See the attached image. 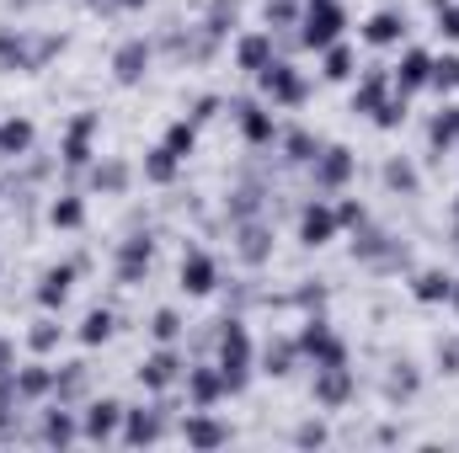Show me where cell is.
Instances as JSON below:
<instances>
[{
    "label": "cell",
    "mask_w": 459,
    "mask_h": 453,
    "mask_svg": "<svg viewBox=\"0 0 459 453\" xmlns=\"http://www.w3.org/2000/svg\"><path fill=\"white\" fill-rule=\"evenodd\" d=\"M347 27V11L337 0H310L305 5V21H299V38L310 43V48H332L337 38H342Z\"/></svg>",
    "instance_id": "1"
},
{
    "label": "cell",
    "mask_w": 459,
    "mask_h": 453,
    "mask_svg": "<svg viewBox=\"0 0 459 453\" xmlns=\"http://www.w3.org/2000/svg\"><path fill=\"white\" fill-rule=\"evenodd\" d=\"M220 373H225L230 395H240L246 379H251V341H246V331H240L235 321L225 326V341H220Z\"/></svg>",
    "instance_id": "2"
},
{
    "label": "cell",
    "mask_w": 459,
    "mask_h": 453,
    "mask_svg": "<svg viewBox=\"0 0 459 453\" xmlns=\"http://www.w3.org/2000/svg\"><path fill=\"white\" fill-rule=\"evenodd\" d=\"M256 81H262V91H267L273 102H283V107L305 102V81H299V75H294V64H283V59H273Z\"/></svg>",
    "instance_id": "3"
},
{
    "label": "cell",
    "mask_w": 459,
    "mask_h": 453,
    "mask_svg": "<svg viewBox=\"0 0 459 453\" xmlns=\"http://www.w3.org/2000/svg\"><path fill=\"white\" fill-rule=\"evenodd\" d=\"M299 352H305V357H316V368H326V363H347V346L332 337L321 321H310V326L299 331Z\"/></svg>",
    "instance_id": "4"
},
{
    "label": "cell",
    "mask_w": 459,
    "mask_h": 453,
    "mask_svg": "<svg viewBox=\"0 0 459 453\" xmlns=\"http://www.w3.org/2000/svg\"><path fill=\"white\" fill-rule=\"evenodd\" d=\"M347 395H352V373H347V363H326V368H316V400H321L326 411L347 406Z\"/></svg>",
    "instance_id": "5"
},
{
    "label": "cell",
    "mask_w": 459,
    "mask_h": 453,
    "mask_svg": "<svg viewBox=\"0 0 459 453\" xmlns=\"http://www.w3.org/2000/svg\"><path fill=\"white\" fill-rule=\"evenodd\" d=\"M337 229H342V219H337L326 203H310V209L299 214V240H305V245H326V240H337Z\"/></svg>",
    "instance_id": "6"
},
{
    "label": "cell",
    "mask_w": 459,
    "mask_h": 453,
    "mask_svg": "<svg viewBox=\"0 0 459 453\" xmlns=\"http://www.w3.org/2000/svg\"><path fill=\"white\" fill-rule=\"evenodd\" d=\"M214 278H220V267H214L209 251H187L182 256V288L187 294H214Z\"/></svg>",
    "instance_id": "7"
},
{
    "label": "cell",
    "mask_w": 459,
    "mask_h": 453,
    "mask_svg": "<svg viewBox=\"0 0 459 453\" xmlns=\"http://www.w3.org/2000/svg\"><path fill=\"white\" fill-rule=\"evenodd\" d=\"M150 256H155V245H150L144 235H134V240L117 251V283H139V278L150 272Z\"/></svg>",
    "instance_id": "8"
},
{
    "label": "cell",
    "mask_w": 459,
    "mask_h": 453,
    "mask_svg": "<svg viewBox=\"0 0 459 453\" xmlns=\"http://www.w3.org/2000/svg\"><path fill=\"white\" fill-rule=\"evenodd\" d=\"M235 59H240V70L262 75V70L273 64V32H246V38L235 43Z\"/></svg>",
    "instance_id": "9"
},
{
    "label": "cell",
    "mask_w": 459,
    "mask_h": 453,
    "mask_svg": "<svg viewBox=\"0 0 459 453\" xmlns=\"http://www.w3.org/2000/svg\"><path fill=\"white\" fill-rule=\"evenodd\" d=\"M347 176H352V155H347L342 144H332V150L316 155V182L321 187H342Z\"/></svg>",
    "instance_id": "10"
},
{
    "label": "cell",
    "mask_w": 459,
    "mask_h": 453,
    "mask_svg": "<svg viewBox=\"0 0 459 453\" xmlns=\"http://www.w3.org/2000/svg\"><path fill=\"white\" fill-rule=\"evenodd\" d=\"M433 81V59L422 54V48H411L406 59H401V70H395V91L406 97V91H417V86H428Z\"/></svg>",
    "instance_id": "11"
},
{
    "label": "cell",
    "mask_w": 459,
    "mask_h": 453,
    "mask_svg": "<svg viewBox=\"0 0 459 453\" xmlns=\"http://www.w3.org/2000/svg\"><path fill=\"white\" fill-rule=\"evenodd\" d=\"M91 133H97V117L91 113H81L70 123V139H65V160H70V166H86V160H91Z\"/></svg>",
    "instance_id": "12"
},
{
    "label": "cell",
    "mask_w": 459,
    "mask_h": 453,
    "mask_svg": "<svg viewBox=\"0 0 459 453\" xmlns=\"http://www.w3.org/2000/svg\"><path fill=\"white\" fill-rule=\"evenodd\" d=\"M117 422H123V406H117V400H97V406L86 411V438H91V443L113 438V432H117Z\"/></svg>",
    "instance_id": "13"
},
{
    "label": "cell",
    "mask_w": 459,
    "mask_h": 453,
    "mask_svg": "<svg viewBox=\"0 0 459 453\" xmlns=\"http://www.w3.org/2000/svg\"><path fill=\"white\" fill-rule=\"evenodd\" d=\"M182 432H187V443H193V449H220V443H230V432L220 427V422H209V416H204V406L187 416V427H182Z\"/></svg>",
    "instance_id": "14"
},
{
    "label": "cell",
    "mask_w": 459,
    "mask_h": 453,
    "mask_svg": "<svg viewBox=\"0 0 459 453\" xmlns=\"http://www.w3.org/2000/svg\"><path fill=\"white\" fill-rule=\"evenodd\" d=\"M144 64H150V48H144V43H123V48L113 54V75L123 81V86H134V81L144 75Z\"/></svg>",
    "instance_id": "15"
},
{
    "label": "cell",
    "mask_w": 459,
    "mask_h": 453,
    "mask_svg": "<svg viewBox=\"0 0 459 453\" xmlns=\"http://www.w3.org/2000/svg\"><path fill=\"white\" fill-rule=\"evenodd\" d=\"M235 113H240V133H246L251 144H273V133H278V128H273V113H262L256 102H240Z\"/></svg>",
    "instance_id": "16"
},
{
    "label": "cell",
    "mask_w": 459,
    "mask_h": 453,
    "mask_svg": "<svg viewBox=\"0 0 459 453\" xmlns=\"http://www.w3.org/2000/svg\"><path fill=\"white\" fill-rule=\"evenodd\" d=\"M187 384H193V406H204V411H209L220 395H230L220 368H193V379H187Z\"/></svg>",
    "instance_id": "17"
},
{
    "label": "cell",
    "mask_w": 459,
    "mask_h": 453,
    "mask_svg": "<svg viewBox=\"0 0 459 453\" xmlns=\"http://www.w3.org/2000/svg\"><path fill=\"white\" fill-rule=\"evenodd\" d=\"M401 32H406V21H401L395 11H379V16H368V27H363V38H368L374 48H390V43H401Z\"/></svg>",
    "instance_id": "18"
},
{
    "label": "cell",
    "mask_w": 459,
    "mask_h": 453,
    "mask_svg": "<svg viewBox=\"0 0 459 453\" xmlns=\"http://www.w3.org/2000/svg\"><path fill=\"white\" fill-rule=\"evenodd\" d=\"M70 283H75V267H54V272H43V288H38L43 310H59V304L70 299Z\"/></svg>",
    "instance_id": "19"
},
{
    "label": "cell",
    "mask_w": 459,
    "mask_h": 453,
    "mask_svg": "<svg viewBox=\"0 0 459 453\" xmlns=\"http://www.w3.org/2000/svg\"><path fill=\"white\" fill-rule=\"evenodd\" d=\"M177 368H182V363H177V352H155V357L139 368V384H144V389H166V384L177 379Z\"/></svg>",
    "instance_id": "20"
},
{
    "label": "cell",
    "mask_w": 459,
    "mask_h": 453,
    "mask_svg": "<svg viewBox=\"0 0 459 453\" xmlns=\"http://www.w3.org/2000/svg\"><path fill=\"white\" fill-rule=\"evenodd\" d=\"M449 288H455V278H449V272H417V283H411V294H417L422 304H444V299H449Z\"/></svg>",
    "instance_id": "21"
},
{
    "label": "cell",
    "mask_w": 459,
    "mask_h": 453,
    "mask_svg": "<svg viewBox=\"0 0 459 453\" xmlns=\"http://www.w3.org/2000/svg\"><path fill=\"white\" fill-rule=\"evenodd\" d=\"M27 150H32V123L27 117L0 123V155H27Z\"/></svg>",
    "instance_id": "22"
},
{
    "label": "cell",
    "mask_w": 459,
    "mask_h": 453,
    "mask_svg": "<svg viewBox=\"0 0 459 453\" xmlns=\"http://www.w3.org/2000/svg\"><path fill=\"white\" fill-rule=\"evenodd\" d=\"M0 70H38V54H27L16 32H0Z\"/></svg>",
    "instance_id": "23"
},
{
    "label": "cell",
    "mask_w": 459,
    "mask_h": 453,
    "mask_svg": "<svg viewBox=\"0 0 459 453\" xmlns=\"http://www.w3.org/2000/svg\"><path fill=\"white\" fill-rule=\"evenodd\" d=\"M160 438V411H128V443H155Z\"/></svg>",
    "instance_id": "24"
},
{
    "label": "cell",
    "mask_w": 459,
    "mask_h": 453,
    "mask_svg": "<svg viewBox=\"0 0 459 453\" xmlns=\"http://www.w3.org/2000/svg\"><path fill=\"white\" fill-rule=\"evenodd\" d=\"M428 139H433V150H449L459 139V107H444V113L433 117V128H428Z\"/></svg>",
    "instance_id": "25"
},
{
    "label": "cell",
    "mask_w": 459,
    "mask_h": 453,
    "mask_svg": "<svg viewBox=\"0 0 459 453\" xmlns=\"http://www.w3.org/2000/svg\"><path fill=\"white\" fill-rule=\"evenodd\" d=\"M177 166H182V155H171V150L160 144V150H150V160H144V176H150V182H171V176H177Z\"/></svg>",
    "instance_id": "26"
},
{
    "label": "cell",
    "mask_w": 459,
    "mask_h": 453,
    "mask_svg": "<svg viewBox=\"0 0 459 453\" xmlns=\"http://www.w3.org/2000/svg\"><path fill=\"white\" fill-rule=\"evenodd\" d=\"M352 107H358V113H379V107H385V75H368V81L358 86Z\"/></svg>",
    "instance_id": "27"
},
{
    "label": "cell",
    "mask_w": 459,
    "mask_h": 453,
    "mask_svg": "<svg viewBox=\"0 0 459 453\" xmlns=\"http://www.w3.org/2000/svg\"><path fill=\"white\" fill-rule=\"evenodd\" d=\"M193 144H198V123H171V133H166V150L171 155H193Z\"/></svg>",
    "instance_id": "28"
},
{
    "label": "cell",
    "mask_w": 459,
    "mask_h": 453,
    "mask_svg": "<svg viewBox=\"0 0 459 453\" xmlns=\"http://www.w3.org/2000/svg\"><path fill=\"white\" fill-rule=\"evenodd\" d=\"M48 219H54V229H75L86 219V209H81V198H59V203L48 209Z\"/></svg>",
    "instance_id": "29"
},
{
    "label": "cell",
    "mask_w": 459,
    "mask_h": 453,
    "mask_svg": "<svg viewBox=\"0 0 459 453\" xmlns=\"http://www.w3.org/2000/svg\"><path fill=\"white\" fill-rule=\"evenodd\" d=\"M113 337V315H108V310H91V315H86V326H81V341H86V346H97V341H108Z\"/></svg>",
    "instance_id": "30"
},
{
    "label": "cell",
    "mask_w": 459,
    "mask_h": 453,
    "mask_svg": "<svg viewBox=\"0 0 459 453\" xmlns=\"http://www.w3.org/2000/svg\"><path fill=\"white\" fill-rule=\"evenodd\" d=\"M240 256H246V261H262V256H267V229L262 225L240 229Z\"/></svg>",
    "instance_id": "31"
},
{
    "label": "cell",
    "mask_w": 459,
    "mask_h": 453,
    "mask_svg": "<svg viewBox=\"0 0 459 453\" xmlns=\"http://www.w3.org/2000/svg\"><path fill=\"white\" fill-rule=\"evenodd\" d=\"M433 86H438V91H459V54L433 59Z\"/></svg>",
    "instance_id": "32"
},
{
    "label": "cell",
    "mask_w": 459,
    "mask_h": 453,
    "mask_svg": "<svg viewBox=\"0 0 459 453\" xmlns=\"http://www.w3.org/2000/svg\"><path fill=\"white\" fill-rule=\"evenodd\" d=\"M48 384H54L48 368H27V373H16V395H43Z\"/></svg>",
    "instance_id": "33"
},
{
    "label": "cell",
    "mask_w": 459,
    "mask_h": 453,
    "mask_svg": "<svg viewBox=\"0 0 459 453\" xmlns=\"http://www.w3.org/2000/svg\"><path fill=\"white\" fill-rule=\"evenodd\" d=\"M43 438H48V443H70V438H75V422H70L65 411H48V422H43Z\"/></svg>",
    "instance_id": "34"
},
{
    "label": "cell",
    "mask_w": 459,
    "mask_h": 453,
    "mask_svg": "<svg viewBox=\"0 0 459 453\" xmlns=\"http://www.w3.org/2000/svg\"><path fill=\"white\" fill-rule=\"evenodd\" d=\"M321 75H326V81H347V75H352V54L332 43V48H326V70H321Z\"/></svg>",
    "instance_id": "35"
},
{
    "label": "cell",
    "mask_w": 459,
    "mask_h": 453,
    "mask_svg": "<svg viewBox=\"0 0 459 453\" xmlns=\"http://www.w3.org/2000/svg\"><path fill=\"white\" fill-rule=\"evenodd\" d=\"M385 182L401 187V192H417V171H411L406 160H390V166H385Z\"/></svg>",
    "instance_id": "36"
},
{
    "label": "cell",
    "mask_w": 459,
    "mask_h": 453,
    "mask_svg": "<svg viewBox=\"0 0 459 453\" xmlns=\"http://www.w3.org/2000/svg\"><path fill=\"white\" fill-rule=\"evenodd\" d=\"M32 352H54V346H59V326H54V321H43V326H32Z\"/></svg>",
    "instance_id": "37"
},
{
    "label": "cell",
    "mask_w": 459,
    "mask_h": 453,
    "mask_svg": "<svg viewBox=\"0 0 459 453\" xmlns=\"http://www.w3.org/2000/svg\"><path fill=\"white\" fill-rule=\"evenodd\" d=\"M150 331H155V341H171L177 331H182V321H177V310H160V315L150 321Z\"/></svg>",
    "instance_id": "38"
},
{
    "label": "cell",
    "mask_w": 459,
    "mask_h": 453,
    "mask_svg": "<svg viewBox=\"0 0 459 453\" xmlns=\"http://www.w3.org/2000/svg\"><path fill=\"white\" fill-rule=\"evenodd\" d=\"M321 150H316V139L310 133H289V160H316Z\"/></svg>",
    "instance_id": "39"
},
{
    "label": "cell",
    "mask_w": 459,
    "mask_h": 453,
    "mask_svg": "<svg viewBox=\"0 0 459 453\" xmlns=\"http://www.w3.org/2000/svg\"><path fill=\"white\" fill-rule=\"evenodd\" d=\"M123 182H128V171H123L117 160H108V166H97V187H108V192H117Z\"/></svg>",
    "instance_id": "40"
},
{
    "label": "cell",
    "mask_w": 459,
    "mask_h": 453,
    "mask_svg": "<svg viewBox=\"0 0 459 453\" xmlns=\"http://www.w3.org/2000/svg\"><path fill=\"white\" fill-rule=\"evenodd\" d=\"M294 352H299V346H289V341H283L278 352H267V373H289V363H294Z\"/></svg>",
    "instance_id": "41"
},
{
    "label": "cell",
    "mask_w": 459,
    "mask_h": 453,
    "mask_svg": "<svg viewBox=\"0 0 459 453\" xmlns=\"http://www.w3.org/2000/svg\"><path fill=\"white\" fill-rule=\"evenodd\" d=\"M401 117H406V97H401V102H385V107L374 113V123H379V128H395Z\"/></svg>",
    "instance_id": "42"
},
{
    "label": "cell",
    "mask_w": 459,
    "mask_h": 453,
    "mask_svg": "<svg viewBox=\"0 0 459 453\" xmlns=\"http://www.w3.org/2000/svg\"><path fill=\"white\" fill-rule=\"evenodd\" d=\"M438 32L459 38V5H438Z\"/></svg>",
    "instance_id": "43"
},
{
    "label": "cell",
    "mask_w": 459,
    "mask_h": 453,
    "mask_svg": "<svg viewBox=\"0 0 459 453\" xmlns=\"http://www.w3.org/2000/svg\"><path fill=\"white\" fill-rule=\"evenodd\" d=\"M294 16V0H267V21H289Z\"/></svg>",
    "instance_id": "44"
},
{
    "label": "cell",
    "mask_w": 459,
    "mask_h": 453,
    "mask_svg": "<svg viewBox=\"0 0 459 453\" xmlns=\"http://www.w3.org/2000/svg\"><path fill=\"white\" fill-rule=\"evenodd\" d=\"M438 363H444V373H459V341H449V346L438 352Z\"/></svg>",
    "instance_id": "45"
},
{
    "label": "cell",
    "mask_w": 459,
    "mask_h": 453,
    "mask_svg": "<svg viewBox=\"0 0 459 453\" xmlns=\"http://www.w3.org/2000/svg\"><path fill=\"white\" fill-rule=\"evenodd\" d=\"M0 373H11V341H0Z\"/></svg>",
    "instance_id": "46"
},
{
    "label": "cell",
    "mask_w": 459,
    "mask_h": 453,
    "mask_svg": "<svg viewBox=\"0 0 459 453\" xmlns=\"http://www.w3.org/2000/svg\"><path fill=\"white\" fill-rule=\"evenodd\" d=\"M449 304H455V310H459V278H455V288H449Z\"/></svg>",
    "instance_id": "47"
},
{
    "label": "cell",
    "mask_w": 459,
    "mask_h": 453,
    "mask_svg": "<svg viewBox=\"0 0 459 453\" xmlns=\"http://www.w3.org/2000/svg\"><path fill=\"white\" fill-rule=\"evenodd\" d=\"M117 5H144V0H117Z\"/></svg>",
    "instance_id": "48"
},
{
    "label": "cell",
    "mask_w": 459,
    "mask_h": 453,
    "mask_svg": "<svg viewBox=\"0 0 459 453\" xmlns=\"http://www.w3.org/2000/svg\"><path fill=\"white\" fill-rule=\"evenodd\" d=\"M455 219H459V203H455Z\"/></svg>",
    "instance_id": "49"
}]
</instances>
